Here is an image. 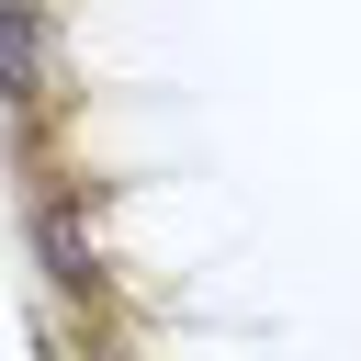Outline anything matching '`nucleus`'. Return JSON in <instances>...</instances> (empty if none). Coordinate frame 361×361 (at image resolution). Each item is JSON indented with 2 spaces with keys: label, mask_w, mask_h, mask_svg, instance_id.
Segmentation results:
<instances>
[{
  "label": "nucleus",
  "mask_w": 361,
  "mask_h": 361,
  "mask_svg": "<svg viewBox=\"0 0 361 361\" xmlns=\"http://www.w3.org/2000/svg\"><path fill=\"white\" fill-rule=\"evenodd\" d=\"M34 259H45V282L68 305H102V248H90L79 203H34Z\"/></svg>",
  "instance_id": "f257e3e1"
},
{
  "label": "nucleus",
  "mask_w": 361,
  "mask_h": 361,
  "mask_svg": "<svg viewBox=\"0 0 361 361\" xmlns=\"http://www.w3.org/2000/svg\"><path fill=\"white\" fill-rule=\"evenodd\" d=\"M0 102H56V68H45V23H34V0H0Z\"/></svg>",
  "instance_id": "f03ea898"
},
{
  "label": "nucleus",
  "mask_w": 361,
  "mask_h": 361,
  "mask_svg": "<svg viewBox=\"0 0 361 361\" xmlns=\"http://www.w3.org/2000/svg\"><path fill=\"white\" fill-rule=\"evenodd\" d=\"M90 361H124V350H90Z\"/></svg>",
  "instance_id": "7ed1b4c3"
}]
</instances>
